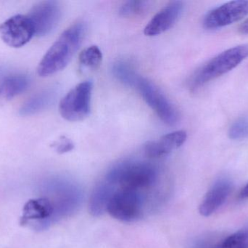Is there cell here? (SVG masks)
Instances as JSON below:
<instances>
[{"mask_svg": "<svg viewBox=\"0 0 248 248\" xmlns=\"http://www.w3.org/2000/svg\"><path fill=\"white\" fill-rule=\"evenodd\" d=\"M86 30V25L83 22H77L65 29L39 62L38 75L50 77L64 69L81 46Z\"/></svg>", "mask_w": 248, "mask_h": 248, "instance_id": "obj_1", "label": "cell"}, {"mask_svg": "<svg viewBox=\"0 0 248 248\" xmlns=\"http://www.w3.org/2000/svg\"><path fill=\"white\" fill-rule=\"evenodd\" d=\"M108 198L106 211L122 221H134L144 212L145 191L128 187H112L106 182L100 183Z\"/></svg>", "mask_w": 248, "mask_h": 248, "instance_id": "obj_2", "label": "cell"}, {"mask_svg": "<svg viewBox=\"0 0 248 248\" xmlns=\"http://www.w3.org/2000/svg\"><path fill=\"white\" fill-rule=\"evenodd\" d=\"M155 167L146 162L125 161L112 169L105 182L113 187L150 189L157 181Z\"/></svg>", "mask_w": 248, "mask_h": 248, "instance_id": "obj_3", "label": "cell"}, {"mask_svg": "<svg viewBox=\"0 0 248 248\" xmlns=\"http://www.w3.org/2000/svg\"><path fill=\"white\" fill-rule=\"evenodd\" d=\"M248 57V45L230 48L198 68L189 80V87L195 90L209 82L230 72Z\"/></svg>", "mask_w": 248, "mask_h": 248, "instance_id": "obj_4", "label": "cell"}, {"mask_svg": "<svg viewBox=\"0 0 248 248\" xmlns=\"http://www.w3.org/2000/svg\"><path fill=\"white\" fill-rule=\"evenodd\" d=\"M135 88L158 117L169 126L177 125L180 115L176 108L157 86L148 79L140 77Z\"/></svg>", "mask_w": 248, "mask_h": 248, "instance_id": "obj_5", "label": "cell"}, {"mask_svg": "<svg viewBox=\"0 0 248 248\" xmlns=\"http://www.w3.org/2000/svg\"><path fill=\"white\" fill-rule=\"evenodd\" d=\"M93 84L84 81L71 89L60 102L59 112L62 118L70 122H78L90 115Z\"/></svg>", "mask_w": 248, "mask_h": 248, "instance_id": "obj_6", "label": "cell"}, {"mask_svg": "<svg viewBox=\"0 0 248 248\" xmlns=\"http://www.w3.org/2000/svg\"><path fill=\"white\" fill-rule=\"evenodd\" d=\"M30 19L35 36L49 34L58 26L62 16V8L58 1L46 0L35 4L27 15Z\"/></svg>", "mask_w": 248, "mask_h": 248, "instance_id": "obj_7", "label": "cell"}, {"mask_svg": "<svg viewBox=\"0 0 248 248\" xmlns=\"http://www.w3.org/2000/svg\"><path fill=\"white\" fill-rule=\"evenodd\" d=\"M34 36L33 25L27 15H16L0 24V38L12 48L25 46Z\"/></svg>", "mask_w": 248, "mask_h": 248, "instance_id": "obj_8", "label": "cell"}, {"mask_svg": "<svg viewBox=\"0 0 248 248\" xmlns=\"http://www.w3.org/2000/svg\"><path fill=\"white\" fill-rule=\"evenodd\" d=\"M248 16V0L229 1L211 10L205 16L203 26L209 30L221 29Z\"/></svg>", "mask_w": 248, "mask_h": 248, "instance_id": "obj_9", "label": "cell"}, {"mask_svg": "<svg viewBox=\"0 0 248 248\" xmlns=\"http://www.w3.org/2000/svg\"><path fill=\"white\" fill-rule=\"evenodd\" d=\"M184 7V3L181 1L169 3L147 23L144 28V34L148 36H157L171 29L182 14Z\"/></svg>", "mask_w": 248, "mask_h": 248, "instance_id": "obj_10", "label": "cell"}, {"mask_svg": "<svg viewBox=\"0 0 248 248\" xmlns=\"http://www.w3.org/2000/svg\"><path fill=\"white\" fill-rule=\"evenodd\" d=\"M232 189V183L227 179H218L208 191L200 205L201 215L208 217L219 209L227 200Z\"/></svg>", "mask_w": 248, "mask_h": 248, "instance_id": "obj_11", "label": "cell"}, {"mask_svg": "<svg viewBox=\"0 0 248 248\" xmlns=\"http://www.w3.org/2000/svg\"><path fill=\"white\" fill-rule=\"evenodd\" d=\"M187 135L184 131L170 132L157 141H149L144 146V153L150 158H159L167 155L173 150L182 147L186 141Z\"/></svg>", "mask_w": 248, "mask_h": 248, "instance_id": "obj_12", "label": "cell"}, {"mask_svg": "<svg viewBox=\"0 0 248 248\" xmlns=\"http://www.w3.org/2000/svg\"><path fill=\"white\" fill-rule=\"evenodd\" d=\"M56 96V90L52 87L35 93L22 105L19 115L22 116H32L46 110L53 103Z\"/></svg>", "mask_w": 248, "mask_h": 248, "instance_id": "obj_13", "label": "cell"}, {"mask_svg": "<svg viewBox=\"0 0 248 248\" xmlns=\"http://www.w3.org/2000/svg\"><path fill=\"white\" fill-rule=\"evenodd\" d=\"M31 80L26 74L4 76L0 80V99L10 100L26 92Z\"/></svg>", "mask_w": 248, "mask_h": 248, "instance_id": "obj_14", "label": "cell"}, {"mask_svg": "<svg viewBox=\"0 0 248 248\" xmlns=\"http://www.w3.org/2000/svg\"><path fill=\"white\" fill-rule=\"evenodd\" d=\"M53 212V205L47 198L31 199L23 207L20 224L24 225L31 220L46 219L49 218Z\"/></svg>", "mask_w": 248, "mask_h": 248, "instance_id": "obj_15", "label": "cell"}, {"mask_svg": "<svg viewBox=\"0 0 248 248\" xmlns=\"http://www.w3.org/2000/svg\"><path fill=\"white\" fill-rule=\"evenodd\" d=\"M112 73L118 81L127 87H136L140 77L134 67L128 61L123 60L113 64Z\"/></svg>", "mask_w": 248, "mask_h": 248, "instance_id": "obj_16", "label": "cell"}, {"mask_svg": "<svg viewBox=\"0 0 248 248\" xmlns=\"http://www.w3.org/2000/svg\"><path fill=\"white\" fill-rule=\"evenodd\" d=\"M150 7V1H127L119 8V14L124 17H137L145 14Z\"/></svg>", "mask_w": 248, "mask_h": 248, "instance_id": "obj_17", "label": "cell"}, {"mask_svg": "<svg viewBox=\"0 0 248 248\" xmlns=\"http://www.w3.org/2000/svg\"><path fill=\"white\" fill-rule=\"evenodd\" d=\"M103 53L96 45L84 49L79 55V62L87 68H96L101 64Z\"/></svg>", "mask_w": 248, "mask_h": 248, "instance_id": "obj_18", "label": "cell"}, {"mask_svg": "<svg viewBox=\"0 0 248 248\" xmlns=\"http://www.w3.org/2000/svg\"><path fill=\"white\" fill-rule=\"evenodd\" d=\"M221 248H248V226L227 237Z\"/></svg>", "mask_w": 248, "mask_h": 248, "instance_id": "obj_19", "label": "cell"}, {"mask_svg": "<svg viewBox=\"0 0 248 248\" xmlns=\"http://www.w3.org/2000/svg\"><path fill=\"white\" fill-rule=\"evenodd\" d=\"M248 134V119L240 118L233 123L229 131V136L232 140L244 138Z\"/></svg>", "mask_w": 248, "mask_h": 248, "instance_id": "obj_20", "label": "cell"}, {"mask_svg": "<svg viewBox=\"0 0 248 248\" xmlns=\"http://www.w3.org/2000/svg\"><path fill=\"white\" fill-rule=\"evenodd\" d=\"M54 148L56 150L57 152L59 154L68 152L74 149V145L71 140L68 139L66 137H61V139L58 140L54 144Z\"/></svg>", "mask_w": 248, "mask_h": 248, "instance_id": "obj_21", "label": "cell"}, {"mask_svg": "<svg viewBox=\"0 0 248 248\" xmlns=\"http://www.w3.org/2000/svg\"><path fill=\"white\" fill-rule=\"evenodd\" d=\"M221 243H214L213 242L202 241L196 248H221Z\"/></svg>", "mask_w": 248, "mask_h": 248, "instance_id": "obj_22", "label": "cell"}, {"mask_svg": "<svg viewBox=\"0 0 248 248\" xmlns=\"http://www.w3.org/2000/svg\"><path fill=\"white\" fill-rule=\"evenodd\" d=\"M239 31L243 34H248V19L240 25Z\"/></svg>", "mask_w": 248, "mask_h": 248, "instance_id": "obj_23", "label": "cell"}, {"mask_svg": "<svg viewBox=\"0 0 248 248\" xmlns=\"http://www.w3.org/2000/svg\"><path fill=\"white\" fill-rule=\"evenodd\" d=\"M240 198L243 199H248V183L240 192Z\"/></svg>", "mask_w": 248, "mask_h": 248, "instance_id": "obj_24", "label": "cell"}, {"mask_svg": "<svg viewBox=\"0 0 248 248\" xmlns=\"http://www.w3.org/2000/svg\"><path fill=\"white\" fill-rule=\"evenodd\" d=\"M4 68H1V67H0V80H1V79L4 77V76H3V74H4Z\"/></svg>", "mask_w": 248, "mask_h": 248, "instance_id": "obj_25", "label": "cell"}]
</instances>
